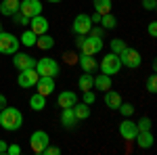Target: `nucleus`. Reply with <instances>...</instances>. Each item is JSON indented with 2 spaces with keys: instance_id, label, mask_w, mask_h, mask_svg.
I'll use <instances>...</instances> for the list:
<instances>
[{
  "instance_id": "obj_1",
  "label": "nucleus",
  "mask_w": 157,
  "mask_h": 155,
  "mask_svg": "<svg viewBox=\"0 0 157 155\" xmlns=\"http://www.w3.org/2000/svg\"><path fill=\"white\" fill-rule=\"evenodd\" d=\"M0 126H2V130H6V132H17L23 126L21 111L17 107H9V105L4 109H0Z\"/></svg>"
},
{
  "instance_id": "obj_2",
  "label": "nucleus",
  "mask_w": 157,
  "mask_h": 155,
  "mask_svg": "<svg viewBox=\"0 0 157 155\" xmlns=\"http://www.w3.org/2000/svg\"><path fill=\"white\" fill-rule=\"evenodd\" d=\"M75 46L80 48V52L82 55H98L103 46H105V40L103 38H97V36H90V34H86V36H75Z\"/></svg>"
},
{
  "instance_id": "obj_3",
  "label": "nucleus",
  "mask_w": 157,
  "mask_h": 155,
  "mask_svg": "<svg viewBox=\"0 0 157 155\" xmlns=\"http://www.w3.org/2000/svg\"><path fill=\"white\" fill-rule=\"evenodd\" d=\"M120 61H121V67H128V69H136V67H140V63H143V57H140V52L136 50V48L128 46L121 50L120 55Z\"/></svg>"
},
{
  "instance_id": "obj_4",
  "label": "nucleus",
  "mask_w": 157,
  "mask_h": 155,
  "mask_svg": "<svg viewBox=\"0 0 157 155\" xmlns=\"http://www.w3.org/2000/svg\"><path fill=\"white\" fill-rule=\"evenodd\" d=\"M98 69H101V73H107V76H115V73H120V69H121L120 57H117L115 52H111V50H109L107 55L101 59Z\"/></svg>"
},
{
  "instance_id": "obj_5",
  "label": "nucleus",
  "mask_w": 157,
  "mask_h": 155,
  "mask_svg": "<svg viewBox=\"0 0 157 155\" xmlns=\"http://www.w3.org/2000/svg\"><path fill=\"white\" fill-rule=\"evenodd\" d=\"M21 46L19 38L11 32H0V55H15Z\"/></svg>"
},
{
  "instance_id": "obj_6",
  "label": "nucleus",
  "mask_w": 157,
  "mask_h": 155,
  "mask_svg": "<svg viewBox=\"0 0 157 155\" xmlns=\"http://www.w3.org/2000/svg\"><path fill=\"white\" fill-rule=\"evenodd\" d=\"M36 72H38V76H50V78H55V76H59L61 65L55 59H50V57H42V59L36 61Z\"/></svg>"
},
{
  "instance_id": "obj_7",
  "label": "nucleus",
  "mask_w": 157,
  "mask_h": 155,
  "mask_svg": "<svg viewBox=\"0 0 157 155\" xmlns=\"http://www.w3.org/2000/svg\"><path fill=\"white\" fill-rule=\"evenodd\" d=\"M48 145H50V136L44 130L32 132V136H29V147H32V151H34L36 155H42Z\"/></svg>"
},
{
  "instance_id": "obj_8",
  "label": "nucleus",
  "mask_w": 157,
  "mask_h": 155,
  "mask_svg": "<svg viewBox=\"0 0 157 155\" xmlns=\"http://www.w3.org/2000/svg\"><path fill=\"white\" fill-rule=\"evenodd\" d=\"M44 11V4L42 0H21L19 2V13H23L25 17H36V15H42Z\"/></svg>"
},
{
  "instance_id": "obj_9",
  "label": "nucleus",
  "mask_w": 157,
  "mask_h": 155,
  "mask_svg": "<svg viewBox=\"0 0 157 155\" xmlns=\"http://www.w3.org/2000/svg\"><path fill=\"white\" fill-rule=\"evenodd\" d=\"M13 65L17 72H23V69H36V59L27 52H15L13 55Z\"/></svg>"
},
{
  "instance_id": "obj_10",
  "label": "nucleus",
  "mask_w": 157,
  "mask_h": 155,
  "mask_svg": "<svg viewBox=\"0 0 157 155\" xmlns=\"http://www.w3.org/2000/svg\"><path fill=\"white\" fill-rule=\"evenodd\" d=\"M92 21H90V15H86V13H80L75 19H73V34L75 36H86L88 32H90V27H92Z\"/></svg>"
},
{
  "instance_id": "obj_11",
  "label": "nucleus",
  "mask_w": 157,
  "mask_h": 155,
  "mask_svg": "<svg viewBox=\"0 0 157 155\" xmlns=\"http://www.w3.org/2000/svg\"><path fill=\"white\" fill-rule=\"evenodd\" d=\"M38 72L36 69H23V72H19V76H17V84L21 86V88H34L36 86V82H38Z\"/></svg>"
},
{
  "instance_id": "obj_12",
  "label": "nucleus",
  "mask_w": 157,
  "mask_h": 155,
  "mask_svg": "<svg viewBox=\"0 0 157 155\" xmlns=\"http://www.w3.org/2000/svg\"><path fill=\"white\" fill-rule=\"evenodd\" d=\"M138 134V128H136V122H132L130 118H124V122L120 124V136L124 141H134Z\"/></svg>"
},
{
  "instance_id": "obj_13",
  "label": "nucleus",
  "mask_w": 157,
  "mask_h": 155,
  "mask_svg": "<svg viewBox=\"0 0 157 155\" xmlns=\"http://www.w3.org/2000/svg\"><path fill=\"white\" fill-rule=\"evenodd\" d=\"M55 88H57V84H55V78H50V76H40L36 82V90L40 95L48 96L55 92Z\"/></svg>"
},
{
  "instance_id": "obj_14",
  "label": "nucleus",
  "mask_w": 157,
  "mask_h": 155,
  "mask_svg": "<svg viewBox=\"0 0 157 155\" xmlns=\"http://www.w3.org/2000/svg\"><path fill=\"white\" fill-rule=\"evenodd\" d=\"M29 29L40 36V34H46L48 32V19L44 17V15H36V17H32L29 19Z\"/></svg>"
},
{
  "instance_id": "obj_15",
  "label": "nucleus",
  "mask_w": 157,
  "mask_h": 155,
  "mask_svg": "<svg viewBox=\"0 0 157 155\" xmlns=\"http://www.w3.org/2000/svg\"><path fill=\"white\" fill-rule=\"evenodd\" d=\"M78 65H80V67H82V72H86V73H94L98 69V61L94 59L92 55H82V52H80Z\"/></svg>"
},
{
  "instance_id": "obj_16",
  "label": "nucleus",
  "mask_w": 157,
  "mask_h": 155,
  "mask_svg": "<svg viewBox=\"0 0 157 155\" xmlns=\"http://www.w3.org/2000/svg\"><path fill=\"white\" fill-rule=\"evenodd\" d=\"M61 126L67 128V130H73L78 126V118L73 115V109L71 107H65L61 111Z\"/></svg>"
},
{
  "instance_id": "obj_17",
  "label": "nucleus",
  "mask_w": 157,
  "mask_h": 155,
  "mask_svg": "<svg viewBox=\"0 0 157 155\" xmlns=\"http://www.w3.org/2000/svg\"><path fill=\"white\" fill-rule=\"evenodd\" d=\"M75 103H78V95H75L73 90H63V92L57 96V105L63 107V109L65 107H73Z\"/></svg>"
},
{
  "instance_id": "obj_18",
  "label": "nucleus",
  "mask_w": 157,
  "mask_h": 155,
  "mask_svg": "<svg viewBox=\"0 0 157 155\" xmlns=\"http://www.w3.org/2000/svg\"><path fill=\"white\" fill-rule=\"evenodd\" d=\"M19 2L21 0H2L0 2V13L4 17H13L15 13H19Z\"/></svg>"
},
{
  "instance_id": "obj_19",
  "label": "nucleus",
  "mask_w": 157,
  "mask_h": 155,
  "mask_svg": "<svg viewBox=\"0 0 157 155\" xmlns=\"http://www.w3.org/2000/svg\"><path fill=\"white\" fill-rule=\"evenodd\" d=\"M134 141H136V145H138L140 149H151V147H153V143H155V138H153V134H151V130L138 132Z\"/></svg>"
},
{
  "instance_id": "obj_20",
  "label": "nucleus",
  "mask_w": 157,
  "mask_h": 155,
  "mask_svg": "<svg viewBox=\"0 0 157 155\" xmlns=\"http://www.w3.org/2000/svg\"><path fill=\"white\" fill-rule=\"evenodd\" d=\"M103 101H105V105H107L111 111H117V109H120V105H121V96L117 95L115 90H107Z\"/></svg>"
},
{
  "instance_id": "obj_21",
  "label": "nucleus",
  "mask_w": 157,
  "mask_h": 155,
  "mask_svg": "<svg viewBox=\"0 0 157 155\" xmlns=\"http://www.w3.org/2000/svg\"><path fill=\"white\" fill-rule=\"evenodd\" d=\"M94 88L101 90V92L111 90V76H107V73H98V76H94Z\"/></svg>"
},
{
  "instance_id": "obj_22",
  "label": "nucleus",
  "mask_w": 157,
  "mask_h": 155,
  "mask_svg": "<svg viewBox=\"0 0 157 155\" xmlns=\"http://www.w3.org/2000/svg\"><path fill=\"white\" fill-rule=\"evenodd\" d=\"M71 109H73V115L78 118V122H80V119H88V118H90V105H86L84 101H82V103H75Z\"/></svg>"
},
{
  "instance_id": "obj_23",
  "label": "nucleus",
  "mask_w": 157,
  "mask_h": 155,
  "mask_svg": "<svg viewBox=\"0 0 157 155\" xmlns=\"http://www.w3.org/2000/svg\"><path fill=\"white\" fill-rule=\"evenodd\" d=\"M78 86H80L82 92H84V90H92V88H94V76L84 72L80 78H78Z\"/></svg>"
},
{
  "instance_id": "obj_24",
  "label": "nucleus",
  "mask_w": 157,
  "mask_h": 155,
  "mask_svg": "<svg viewBox=\"0 0 157 155\" xmlns=\"http://www.w3.org/2000/svg\"><path fill=\"white\" fill-rule=\"evenodd\" d=\"M36 46L40 48V50H50V48L55 46V38L50 36L48 32H46V34H40L38 40H36Z\"/></svg>"
},
{
  "instance_id": "obj_25",
  "label": "nucleus",
  "mask_w": 157,
  "mask_h": 155,
  "mask_svg": "<svg viewBox=\"0 0 157 155\" xmlns=\"http://www.w3.org/2000/svg\"><path fill=\"white\" fill-rule=\"evenodd\" d=\"M29 107L34 109V111H42V109L46 107V96L40 95V92L32 95V96H29Z\"/></svg>"
},
{
  "instance_id": "obj_26",
  "label": "nucleus",
  "mask_w": 157,
  "mask_h": 155,
  "mask_svg": "<svg viewBox=\"0 0 157 155\" xmlns=\"http://www.w3.org/2000/svg\"><path fill=\"white\" fill-rule=\"evenodd\" d=\"M92 6H94V13H98V15H107V13H111L113 2H111V0H92Z\"/></svg>"
},
{
  "instance_id": "obj_27",
  "label": "nucleus",
  "mask_w": 157,
  "mask_h": 155,
  "mask_svg": "<svg viewBox=\"0 0 157 155\" xmlns=\"http://www.w3.org/2000/svg\"><path fill=\"white\" fill-rule=\"evenodd\" d=\"M36 40H38V36L32 32V29H25L23 34L19 36V42H21L23 46H27V48H29V46H36Z\"/></svg>"
},
{
  "instance_id": "obj_28",
  "label": "nucleus",
  "mask_w": 157,
  "mask_h": 155,
  "mask_svg": "<svg viewBox=\"0 0 157 155\" xmlns=\"http://www.w3.org/2000/svg\"><path fill=\"white\" fill-rule=\"evenodd\" d=\"M101 27H105V29H115V25H117V19L111 15V13H107V15H103L101 17Z\"/></svg>"
},
{
  "instance_id": "obj_29",
  "label": "nucleus",
  "mask_w": 157,
  "mask_h": 155,
  "mask_svg": "<svg viewBox=\"0 0 157 155\" xmlns=\"http://www.w3.org/2000/svg\"><path fill=\"white\" fill-rule=\"evenodd\" d=\"M126 48V42L121 40V38H115V40H111V52H115V55H120L121 50Z\"/></svg>"
},
{
  "instance_id": "obj_30",
  "label": "nucleus",
  "mask_w": 157,
  "mask_h": 155,
  "mask_svg": "<svg viewBox=\"0 0 157 155\" xmlns=\"http://www.w3.org/2000/svg\"><path fill=\"white\" fill-rule=\"evenodd\" d=\"M147 90H149L151 95H155V92H157V76H155V72L147 78Z\"/></svg>"
},
{
  "instance_id": "obj_31",
  "label": "nucleus",
  "mask_w": 157,
  "mask_h": 155,
  "mask_svg": "<svg viewBox=\"0 0 157 155\" xmlns=\"http://www.w3.org/2000/svg\"><path fill=\"white\" fill-rule=\"evenodd\" d=\"M117 111H120L124 118H130V115L134 113V105H132V103H124V101H121V105H120Z\"/></svg>"
},
{
  "instance_id": "obj_32",
  "label": "nucleus",
  "mask_w": 157,
  "mask_h": 155,
  "mask_svg": "<svg viewBox=\"0 0 157 155\" xmlns=\"http://www.w3.org/2000/svg\"><path fill=\"white\" fill-rule=\"evenodd\" d=\"M11 19H13V21H15L17 25H21V27H25V25H29V17H25L23 13H15V15H13Z\"/></svg>"
},
{
  "instance_id": "obj_33",
  "label": "nucleus",
  "mask_w": 157,
  "mask_h": 155,
  "mask_svg": "<svg viewBox=\"0 0 157 155\" xmlns=\"http://www.w3.org/2000/svg\"><path fill=\"white\" fill-rule=\"evenodd\" d=\"M136 128H138V132L151 130V119H149V118H145V115H143V118H140V119H138V122H136Z\"/></svg>"
},
{
  "instance_id": "obj_34",
  "label": "nucleus",
  "mask_w": 157,
  "mask_h": 155,
  "mask_svg": "<svg viewBox=\"0 0 157 155\" xmlns=\"http://www.w3.org/2000/svg\"><path fill=\"white\" fill-rule=\"evenodd\" d=\"M105 32H107L105 27H98V25H92L88 34H90V36H97V38H105Z\"/></svg>"
},
{
  "instance_id": "obj_35",
  "label": "nucleus",
  "mask_w": 157,
  "mask_h": 155,
  "mask_svg": "<svg viewBox=\"0 0 157 155\" xmlns=\"http://www.w3.org/2000/svg\"><path fill=\"white\" fill-rule=\"evenodd\" d=\"M82 101H84L86 105H92V103L97 101V96H94V92H92V90H84V96H82Z\"/></svg>"
},
{
  "instance_id": "obj_36",
  "label": "nucleus",
  "mask_w": 157,
  "mask_h": 155,
  "mask_svg": "<svg viewBox=\"0 0 157 155\" xmlns=\"http://www.w3.org/2000/svg\"><path fill=\"white\" fill-rule=\"evenodd\" d=\"M143 9L149 13H153L157 9V0H143Z\"/></svg>"
},
{
  "instance_id": "obj_37",
  "label": "nucleus",
  "mask_w": 157,
  "mask_h": 155,
  "mask_svg": "<svg viewBox=\"0 0 157 155\" xmlns=\"http://www.w3.org/2000/svg\"><path fill=\"white\" fill-rule=\"evenodd\" d=\"M6 153L9 155H21V147L19 145H9L6 147Z\"/></svg>"
},
{
  "instance_id": "obj_38",
  "label": "nucleus",
  "mask_w": 157,
  "mask_h": 155,
  "mask_svg": "<svg viewBox=\"0 0 157 155\" xmlns=\"http://www.w3.org/2000/svg\"><path fill=\"white\" fill-rule=\"evenodd\" d=\"M147 32H149V36H151V38H155L157 36V21H151L149 27H147Z\"/></svg>"
},
{
  "instance_id": "obj_39",
  "label": "nucleus",
  "mask_w": 157,
  "mask_h": 155,
  "mask_svg": "<svg viewBox=\"0 0 157 155\" xmlns=\"http://www.w3.org/2000/svg\"><path fill=\"white\" fill-rule=\"evenodd\" d=\"M59 153H61L59 147H50V145H48V147L44 149V153H42V155H59Z\"/></svg>"
},
{
  "instance_id": "obj_40",
  "label": "nucleus",
  "mask_w": 157,
  "mask_h": 155,
  "mask_svg": "<svg viewBox=\"0 0 157 155\" xmlns=\"http://www.w3.org/2000/svg\"><path fill=\"white\" fill-rule=\"evenodd\" d=\"M101 17H103V15H98V13H92V15H90V21H92V23H101Z\"/></svg>"
},
{
  "instance_id": "obj_41",
  "label": "nucleus",
  "mask_w": 157,
  "mask_h": 155,
  "mask_svg": "<svg viewBox=\"0 0 157 155\" xmlns=\"http://www.w3.org/2000/svg\"><path fill=\"white\" fill-rule=\"evenodd\" d=\"M6 147H9V145L4 143V141H0V155H4V153H6Z\"/></svg>"
},
{
  "instance_id": "obj_42",
  "label": "nucleus",
  "mask_w": 157,
  "mask_h": 155,
  "mask_svg": "<svg viewBox=\"0 0 157 155\" xmlns=\"http://www.w3.org/2000/svg\"><path fill=\"white\" fill-rule=\"evenodd\" d=\"M4 107H6V96L0 95V109H4Z\"/></svg>"
},
{
  "instance_id": "obj_43",
  "label": "nucleus",
  "mask_w": 157,
  "mask_h": 155,
  "mask_svg": "<svg viewBox=\"0 0 157 155\" xmlns=\"http://www.w3.org/2000/svg\"><path fill=\"white\" fill-rule=\"evenodd\" d=\"M46 2H50V4H61L63 0H46Z\"/></svg>"
},
{
  "instance_id": "obj_44",
  "label": "nucleus",
  "mask_w": 157,
  "mask_h": 155,
  "mask_svg": "<svg viewBox=\"0 0 157 155\" xmlns=\"http://www.w3.org/2000/svg\"><path fill=\"white\" fill-rule=\"evenodd\" d=\"M0 32H2V21H0Z\"/></svg>"
}]
</instances>
